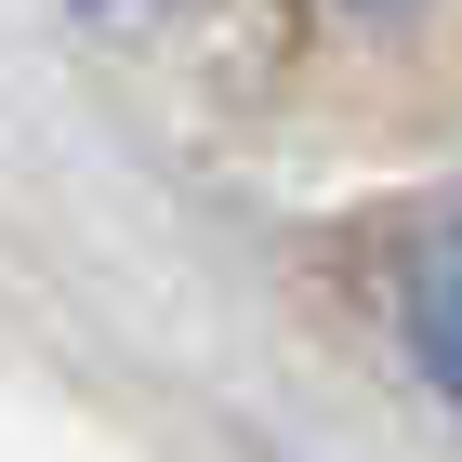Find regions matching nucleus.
Listing matches in <instances>:
<instances>
[{
    "label": "nucleus",
    "mask_w": 462,
    "mask_h": 462,
    "mask_svg": "<svg viewBox=\"0 0 462 462\" xmlns=\"http://www.w3.org/2000/svg\"><path fill=\"white\" fill-rule=\"evenodd\" d=\"M396 318H410V356L436 370V396L462 410V225H423L410 264H396Z\"/></svg>",
    "instance_id": "obj_1"
},
{
    "label": "nucleus",
    "mask_w": 462,
    "mask_h": 462,
    "mask_svg": "<svg viewBox=\"0 0 462 462\" xmlns=\"http://www.w3.org/2000/svg\"><path fill=\"white\" fill-rule=\"evenodd\" d=\"M383 14H396V0H383Z\"/></svg>",
    "instance_id": "obj_2"
}]
</instances>
